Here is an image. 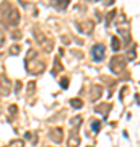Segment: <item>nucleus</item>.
Listing matches in <instances>:
<instances>
[{
  "label": "nucleus",
  "instance_id": "nucleus-1",
  "mask_svg": "<svg viewBox=\"0 0 140 147\" xmlns=\"http://www.w3.org/2000/svg\"><path fill=\"white\" fill-rule=\"evenodd\" d=\"M104 51H106L104 44H94L93 49H91V56H93V61H96V62L103 61V59H104Z\"/></svg>",
  "mask_w": 140,
  "mask_h": 147
},
{
  "label": "nucleus",
  "instance_id": "nucleus-2",
  "mask_svg": "<svg viewBox=\"0 0 140 147\" xmlns=\"http://www.w3.org/2000/svg\"><path fill=\"white\" fill-rule=\"evenodd\" d=\"M10 85H11V82L7 79L5 75H0V95L2 96L10 93Z\"/></svg>",
  "mask_w": 140,
  "mask_h": 147
},
{
  "label": "nucleus",
  "instance_id": "nucleus-3",
  "mask_svg": "<svg viewBox=\"0 0 140 147\" xmlns=\"http://www.w3.org/2000/svg\"><path fill=\"white\" fill-rule=\"evenodd\" d=\"M49 137H51L54 142H60V141H62V129H60V127L54 129V131L49 134Z\"/></svg>",
  "mask_w": 140,
  "mask_h": 147
},
{
  "label": "nucleus",
  "instance_id": "nucleus-4",
  "mask_svg": "<svg viewBox=\"0 0 140 147\" xmlns=\"http://www.w3.org/2000/svg\"><path fill=\"white\" fill-rule=\"evenodd\" d=\"M25 136H26V139H29V141H31L33 144H36V142H38V136H36V134H31V132H26Z\"/></svg>",
  "mask_w": 140,
  "mask_h": 147
},
{
  "label": "nucleus",
  "instance_id": "nucleus-5",
  "mask_svg": "<svg viewBox=\"0 0 140 147\" xmlns=\"http://www.w3.org/2000/svg\"><path fill=\"white\" fill-rule=\"evenodd\" d=\"M70 103H72V106H73V108H82V106H83V101H82V100H78V98L72 100Z\"/></svg>",
  "mask_w": 140,
  "mask_h": 147
},
{
  "label": "nucleus",
  "instance_id": "nucleus-6",
  "mask_svg": "<svg viewBox=\"0 0 140 147\" xmlns=\"http://www.w3.org/2000/svg\"><path fill=\"white\" fill-rule=\"evenodd\" d=\"M8 147H23V141H20V139H15V141L10 142V146Z\"/></svg>",
  "mask_w": 140,
  "mask_h": 147
},
{
  "label": "nucleus",
  "instance_id": "nucleus-7",
  "mask_svg": "<svg viewBox=\"0 0 140 147\" xmlns=\"http://www.w3.org/2000/svg\"><path fill=\"white\" fill-rule=\"evenodd\" d=\"M113 47H114V51H117V49H119V42H117V38H113Z\"/></svg>",
  "mask_w": 140,
  "mask_h": 147
},
{
  "label": "nucleus",
  "instance_id": "nucleus-8",
  "mask_svg": "<svg viewBox=\"0 0 140 147\" xmlns=\"http://www.w3.org/2000/svg\"><path fill=\"white\" fill-rule=\"evenodd\" d=\"M3 44H5V34L0 31V47L3 46Z\"/></svg>",
  "mask_w": 140,
  "mask_h": 147
},
{
  "label": "nucleus",
  "instance_id": "nucleus-9",
  "mask_svg": "<svg viewBox=\"0 0 140 147\" xmlns=\"http://www.w3.org/2000/svg\"><path fill=\"white\" fill-rule=\"evenodd\" d=\"M21 90V82H16V87H15V93H20Z\"/></svg>",
  "mask_w": 140,
  "mask_h": 147
},
{
  "label": "nucleus",
  "instance_id": "nucleus-10",
  "mask_svg": "<svg viewBox=\"0 0 140 147\" xmlns=\"http://www.w3.org/2000/svg\"><path fill=\"white\" fill-rule=\"evenodd\" d=\"M68 87V79H62V88H67Z\"/></svg>",
  "mask_w": 140,
  "mask_h": 147
},
{
  "label": "nucleus",
  "instance_id": "nucleus-11",
  "mask_svg": "<svg viewBox=\"0 0 140 147\" xmlns=\"http://www.w3.org/2000/svg\"><path fill=\"white\" fill-rule=\"evenodd\" d=\"M10 51H11V53H13V54H16V53H18V51H20V46H13V47H11V49H10Z\"/></svg>",
  "mask_w": 140,
  "mask_h": 147
},
{
  "label": "nucleus",
  "instance_id": "nucleus-12",
  "mask_svg": "<svg viewBox=\"0 0 140 147\" xmlns=\"http://www.w3.org/2000/svg\"><path fill=\"white\" fill-rule=\"evenodd\" d=\"M98 129H99V123H93V131L96 132Z\"/></svg>",
  "mask_w": 140,
  "mask_h": 147
}]
</instances>
